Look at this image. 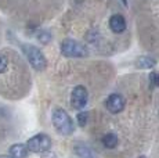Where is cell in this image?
<instances>
[{
	"label": "cell",
	"instance_id": "obj_1",
	"mask_svg": "<svg viewBox=\"0 0 159 158\" xmlns=\"http://www.w3.org/2000/svg\"><path fill=\"white\" fill-rule=\"evenodd\" d=\"M53 125L57 129L58 133L61 135H71L75 130L73 128V122L69 117V114L64 110H56L53 112Z\"/></svg>",
	"mask_w": 159,
	"mask_h": 158
},
{
	"label": "cell",
	"instance_id": "obj_2",
	"mask_svg": "<svg viewBox=\"0 0 159 158\" xmlns=\"http://www.w3.org/2000/svg\"><path fill=\"white\" fill-rule=\"evenodd\" d=\"M22 50H24V54L26 56V58H28V61L30 63V65H32L36 71H43L46 68L47 60H46L43 53H42L38 47L32 46V44H24Z\"/></svg>",
	"mask_w": 159,
	"mask_h": 158
},
{
	"label": "cell",
	"instance_id": "obj_3",
	"mask_svg": "<svg viewBox=\"0 0 159 158\" xmlns=\"http://www.w3.org/2000/svg\"><path fill=\"white\" fill-rule=\"evenodd\" d=\"M26 147L29 151H33V153H47L51 148V140L47 135L39 133V135L29 139Z\"/></svg>",
	"mask_w": 159,
	"mask_h": 158
},
{
	"label": "cell",
	"instance_id": "obj_4",
	"mask_svg": "<svg viewBox=\"0 0 159 158\" xmlns=\"http://www.w3.org/2000/svg\"><path fill=\"white\" fill-rule=\"evenodd\" d=\"M61 51L66 57H84L87 54L86 47L72 39H66L61 43Z\"/></svg>",
	"mask_w": 159,
	"mask_h": 158
},
{
	"label": "cell",
	"instance_id": "obj_5",
	"mask_svg": "<svg viewBox=\"0 0 159 158\" xmlns=\"http://www.w3.org/2000/svg\"><path fill=\"white\" fill-rule=\"evenodd\" d=\"M87 90L86 87L83 86H76L72 92V97H71V103H72V107L76 108V110H80L83 108L84 105L87 104Z\"/></svg>",
	"mask_w": 159,
	"mask_h": 158
},
{
	"label": "cell",
	"instance_id": "obj_6",
	"mask_svg": "<svg viewBox=\"0 0 159 158\" xmlns=\"http://www.w3.org/2000/svg\"><path fill=\"white\" fill-rule=\"evenodd\" d=\"M105 107L112 114H118L125 108V99L120 95H111L107 99Z\"/></svg>",
	"mask_w": 159,
	"mask_h": 158
},
{
	"label": "cell",
	"instance_id": "obj_7",
	"mask_svg": "<svg viewBox=\"0 0 159 158\" xmlns=\"http://www.w3.org/2000/svg\"><path fill=\"white\" fill-rule=\"evenodd\" d=\"M109 28L112 29V32L115 33H122L126 29V21H125L123 16L120 14H115V16L111 17L109 20Z\"/></svg>",
	"mask_w": 159,
	"mask_h": 158
},
{
	"label": "cell",
	"instance_id": "obj_8",
	"mask_svg": "<svg viewBox=\"0 0 159 158\" xmlns=\"http://www.w3.org/2000/svg\"><path fill=\"white\" fill-rule=\"evenodd\" d=\"M28 147L25 144H14L10 147L11 158H25L28 156Z\"/></svg>",
	"mask_w": 159,
	"mask_h": 158
},
{
	"label": "cell",
	"instance_id": "obj_9",
	"mask_svg": "<svg viewBox=\"0 0 159 158\" xmlns=\"http://www.w3.org/2000/svg\"><path fill=\"white\" fill-rule=\"evenodd\" d=\"M75 150H76V154H78L79 157H82V158H96L93 150H91V148H89L87 146H83V144L76 146Z\"/></svg>",
	"mask_w": 159,
	"mask_h": 158
},
{
	"label": "cell",
	"instance_id": "obj_10",
	"mask_svg": "<svg viewBox=\"0 0 159 158\" xmlns=\"http://www.w3.org/2000/svg\"><path fill=\"white\" fill-rule=\"evenodd\" d=\"M102 144L107 148H115L118 146V136L114 135V133H108L102 137Z\"/></svg>",
	"mask_w": 159,
	"mask_h": 158
},
{
	"label": "cell",
	"instance_id": "obj_11",
	"mask_svg": "<svg viewBox=\"0 0 159 158\" xmlns=\"http://www.w3.org/2000/svg\"><path fill=\"white\" fill-rule=\"evenodd\" d=\"M155 65V60L154 58H149V57H140L137 60V67L139 68H152Z\"/></svg>",
	"mask_w": 159,
	"mask_h": 158
},
{
	"label": "cell",
	"instance_id": "obj_12",
	"mask_svg": "<svg viewBox=\"0 0 159 158\" xmlns=\"http://www.w3.org/2000/svg\"><path fill=\"white\" fill-rule=\"evenodd\" d=\"M149 85L152 87H158L159 86V72L154 71L149 74Z\"/></svg>",
	"mask_w": 159,
	"mask_h": 158
},
{
	"label": "cell",
	"instance_id": "obj_13",
	"mask_svg": "<svg viewBox=\"0 0 159 158\" xmlns=\"http://www.w3.org/2000/svg\"><path fill=\"white\" fill-rule=\"evenodd\" d=\"M87 118H89L87 112H79V114H78V123H79V126H82V128L86 126Z\"/></svg>",
	"mask_w": 159,
	"mask_h": 158
},
{
	"label": "cell",
	"instance_id": "obj_14",
	"mask_svg": "<svg viewBox=\"0 0 159 158\" xmlns=\"http://www.w3.org/2000/svg\"><path fill=\"white\" fill-rule=\"evenodd\" d=\"M7 57L3 56V54H0V74H2L3 71H4L6 68H7Z\"/></svg>",
	"mask_w": 159,
	"mask_h": 158
},
{
	"label": "cell",
	"instance_id": "obj_15",
	"mask_svg": "<svg viewBox=\"0 0 159 158\" xmlns=\"http://www.w3.org/2000/svg\"><path fill=\"white\" fill-rule=\"evenodd\" d=\"M39 39H40L43 43H47L48 39H50V35H48V33H40V35H39Z\"/></svg>",
	"mask_w": 159,
	"mask_h": 158
},
{
	"label": "cell",
	"instance_id": "obj_16",
	"mask_svg": "<svg viewBox=\"0 0 159 158\" xmlns=\"http://www.w3.org/2000/svg\"><path fill=\"white\" fill-rule=\"evenodd\" d=\"M0 158H11V157H8V156H0Z\"/></svg>",
	"mask_w": 159,
	"mask_h": 158
},
{
	"label": "cell",
	"instance_id": "obj_17",
	"mask_svg": "<svg viewBox=\"0 0 159 158\" xmlns=\"http://www.w3.org/2000/svg\"><path fill=\"white\" fill-rule=\"evenodd\" d=\"M139 158H145V157H144V156H141V157H139Z\"/></svg>",
	"mask_w": 159,
	"mask_h": 158
}]
</instances>
